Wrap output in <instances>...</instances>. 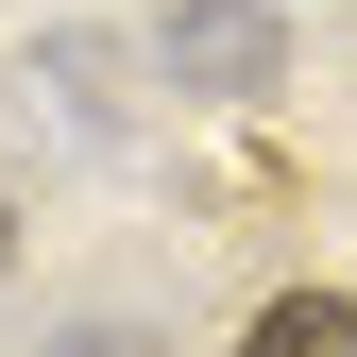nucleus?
<instances>
[{
    "label": "nucleus",
    "mask_w": 357,
    "mask_h": 357,
    "mask_svg": "<svg viewBox=\"0 0 357 357\" xmlns=\"http://www.w3.org/2000/svg\"><path fill=\"white\" fill-rule=\"evenodd\" d=\"M238 357H357V289H273L238 324Z\"/></svg>",
    "instance_id": "obj_2"
},
{
    "label": "nucleus",
    "mask_w": 357,
    "mask_h": 357,
    "mask_svg": "<svg viewBox=\"0 0 357 357\" xmlns=\"http://www.w3.org/2000/svg\"><path fill=\"white\" fill-rule=\"evenodd\" d=\"M0 255H17V204H0Z\"/></svg>",
    "instance_id": "obj_3"
},
{
    "label": "nucleus",
    "mask_w": 357,
    "mask_h": 357,
    "mask_svg": "<svg viewBox=\"0 0 357 357\" xmlns=\"http://www.w3.org/2000/svg\"><path fill=\"white\" fill-rule=\"evenodd\" d=\"M170 85H204V102H255V85L289 68V34H273V0H170Z\"/></svg>",
    "instance_id": "obj_1"
}]
</instances>
